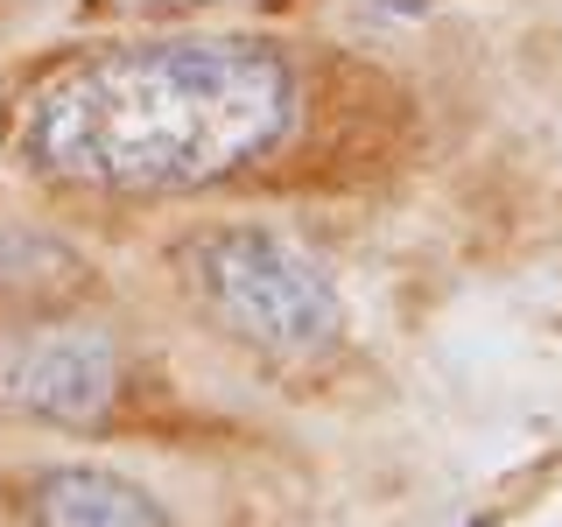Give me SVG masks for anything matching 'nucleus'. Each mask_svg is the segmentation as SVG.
Wrapping results in <instances>:
<instances>
[{
	"mask_svg": "<svg viewBox=\"0 0 562 527\" xmlns=\"http://www.w3.org/2000/svg\"><path fill=\"white\" fill-rule=\"evenodd\" d=\"M303 127V64L254 29L64 43L0 85V155L64 198H198Z\"/></svg>",
	"mask_w": 562,
	"mask_h": 527,
	"instance_id": "f257e3e1",
	"label": "nucleus"
},
{
	"mask_svg": "<svg viewBox=\"0 0 562 527\" xmlns=\"http://www.w3.org/2000/svg\"><path fill=\"white\" fill-rule=\"evenodd\" d=\"M190 310L225 345L254 351L260 366H316L345 345L351 303L338 274L295 233L260 218H218L176 239L169 254Z\"/></svg>",
	"mask_w": 562,
	"mask_h": 527,
	"instance_id": "f03ea898",
	"label": "nucleus"
},
{
	"mask_svg": "<svg viewBox=\"0 0 562 527\" xmlns=\"http://www.w3.org/2000/svg\"><path fill=\"white\" fill-rule=\"evenodd\" d=\"M127 401V345L105 324L29 316L0 330V408L43 429H105Z\"/></svg>",
	"mask_w": 562,
	"mask_h": 527,
	"instance_id": "7ed1b4c3",
	"label": "nucleus"
},
{
	"mask_svg": "<svg viewBox=\"0 0 562 527\" xmlns=\"http://www.w3.org/2000/svg\"><path fill=\"white\" fill-rule=\"evenodd\" d=\"M14 514L22 527H176L162 492H148L120 464H92V457L29 464L14 479Z\"/></svg>",
	"mask_w": 562,
	"mask_h": 527,
	"instance_id": "20e7f679",
	"label": "nucleus"
},
{
	"mask_svg": "<svg viewBox=\"0 0 562 527\" xmlns=\"http://www.w3.org/2000/svg\"><path fill=\"white\" fill-rule=\"evenodd\" d=\"M85 281V254L29 218H0V310H49Z\"/></svg>",
	"mask_w": 562,
	"mask_h": 527,
	"instance_id": "39448f33",
	"label": "nucleus"
},
{
	"mask_svg": "<svg viewBox=\"0 0 562 527\" xmlns=\"http://www.w3.org/2000/svg\"><path fill=\"white\" fill-rule=\"evenodd\" d=\"M99 14H127V22H162V14H198V8H239V0H92Z\"/></svg>",
	"mask_w": 562,
	"mask_h": 527,
	"instance_id": "423d86ee",
	"label": "nucleus"
}]
</instances>
